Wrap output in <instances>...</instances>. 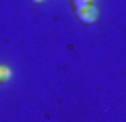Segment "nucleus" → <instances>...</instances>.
<instances>
[{
	"instance_id": "1",
	"label": "nucleus",
	"mask_w": 126,
	"mask_h": 122,
	"mask_svg": "<svg viewBox=\"0 0 126 122\" xmlns=\"http://www.w3.org/2000/svg\"><path fill=\"white\" fill-rule=\"evenodd\" d=\"M76 13H78V19L84 21V23H93L94 19H97V15H99L94 4H88V6H84V9H78Z\"/></svg>"
},
{
	"instance_id": "2",
	"label": "nucleus",
	"mask_w": 126,
	"mask_h": 122,
	"mask_svg": "<svg viewBox=\"0 0 126 122\" xmlns=\"http://www.w3.org/2000/svg\"><path fill=\"white\" fill-rule=\"evenodd\" d=\"M11 78V68H6V65H0V84L2 82H6Z\"/></svg>"
},
{
	"instance_id": "3",
	"label": "nucleus",
	"mask_w": 126,
	"mask_h": 122,
	"mask_svg": "<svg viewBox=\"0 0 126 122\" xmlns=\"http://www.w3.org/2000/svg\"><path fill=\"white\" fill-rule=\"evenodd\" d=\"M88 4H93L90 0H74V6H76V11H78V9H84V6H88Z\"/></svg>"
},
{
	"instance_id": "4",
	"label": "nucleus",
	"mask_w": 126,
	"mask_h": 122,
	"mask_svg": "<svg viewBox=\"0 0 126 122\" xmlns=\"http://www.w3.org/2000/svg\"><path fill=\"white\" fill-rule=\"evenodd\" d=\"M32 2H36V4H40V2H44V0H32Z\"/></svg>"
},
{
	"instance_id": "5",
	"label": "nucleus",
	"mask_w": 126,
	"mask_h": 122,
	"mask_svg": "<svg viewBox=\"0 0 126 122\" xmlns=\"http://www.w3.org/2000/svg\"><path fill=\"white\" fill-rule=\"evenodd\" d=\"M90 2H93V0H90Z\"/></svg>"
}]
</instances>
